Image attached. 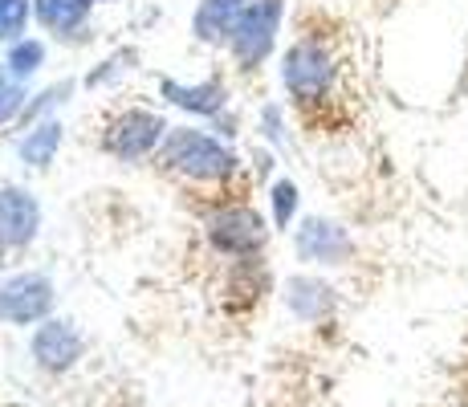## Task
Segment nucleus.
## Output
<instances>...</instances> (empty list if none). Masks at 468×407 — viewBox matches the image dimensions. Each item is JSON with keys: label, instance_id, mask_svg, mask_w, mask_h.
<instances>
[{"label": "nucleus", "instance_id": "a211bd4d", "mask_svg": "<svg viewBox=\"0 0 468 407\" xmlns=\"http://www.w3.org/2000/svg\"><path fill=\"white\" fill-rule=\"evenodd\" d=\"M25 106V90H21V78H13L8 70H0V126L8 119H16Z\"/></svg>", "mask_w": 468, "mask_h": 407}, {"label": "nucleus", "instance_id": "f03ea898", "mask_svg": "<svg viewBox=\"0 0 468 407\" xmlns=\"http://www.w3.org/2000/svg\"><path fill=\"white\" fill-rule=\"evenodd\" d=\"M282 81L298 102H318L326 98V90L335 86V58L322 41L302 37L285 49V66H282Z\"/></svg>", "mask_w": 468, "mask_h": 407}, {"label": "nucleus", "instance_id": "9b49d317", "mask_svg": "<svg viewBox=\"0 0 468 407\" xmlns=\"http://www.w3.org/2000/svg\"><path fill=\"white\" fill-rule=\"evenodd\" d=\"M285 305L298 314L302 322H318L335 310V289L318 277H290L285 282Z\"/></svg>", "mask_w": 468, "mask_h": 407}, {"label": "nucleus", "instance_id": "1a4fd4ad", "mask_svg": "<svg viewBox=\"0 0 468 407\" xmlns=\"http://www.w3.org/2000/svg\"><path fill=\"white\" fill-rule=\"evenodd\" d=\"M33 359H37L45 370H69L78 359H82V334H78L69 322L49 318L45 326H37V334H33Z\"/></svg>", "mask_w": 468, "mask_h": 407}, {"label": "nucleus", "instance_id": "9d476101", "mask_svg": "<svg viewBox=\"0 0 468 407\" xmlns=\"http://www.w3.org/2000/svg\"><path fill=\"white\" fill-rule=\"evenodd\" d=\"M249 0H200L196 8V37L208 41V45H220V41H232V29H237L240 13H245Z\"/></svg>", "mask_w": 468, "mask_h": 407}, {"label": "nucleus", "instance_id": "ddd939ff", "mask_svg": "<svg viewBox=\"0 0 468 407\" xmlns=\"http://www.w3.org/2000/svg\"><path fill=\"white\" fill-rule=\"evenodd\" d=\"M90 5H94V0H37L33 13H37V21L49 33H74L86 25Z\"/></svg>", "mask_w": 468, "mask_h": 407}, {"label": "nucleus", "instance_id": "39448f33", "mask_svg": "<svg viewBox=\"0 0 468 407\" xmlns=\"http://www.w3.org/2000/svg\"><path fill=\"white\" fill-rule=\"evenodd\" d=\"M269 229L265 220L245 204L220 208V212L208 216V241L216 252H229V257H253V252L265 244Z\"/></svg>", "mask_w": 468, "mask_h": 407}, {"label": "nucleus", "instance_id": "20e7f679", "mask_svg": "<svg viewBox=\"0 0 468 407\" xmlns=\"http://www.w3.org/2000/svg\"><path fill=\"white\" fill-rule=\"evenodd\" d=\"M171 131L164 114L155 111H122L119 119L106 126V151H111L114 159H143L151 155V151L164 143V134Z\"/></svg>", "mask_w": 468, "mask_h": 407}, {"label": "nucleus", "instance_id": "dca6fc26", "mask_svg": "<svg viewBox=\"0 0 468 407\" xmlns=\"http://www.w3.org/2000/svg\"><path fill=\"white\" fill-rule=\"evenodd\" d=\"M33 5L29 0H0V41H16L25 33Z\"/></svg>", "mask_w": 468, "mask_h": 407}, {"label": "nucleus", "instance_id": "f3484780", "mask_svg": "<svg viewBox=\"0 0 468 407\" xmlns=\"http://www.w3.org/2000/svg\"><path fill=\"white\" fill-rule=\"evenodd\" d=\"M293 212H298V184H293V179H277L273 184V220H277V229H290Z\"/></svg>", "mask_w": 468, "mask_h": 407}, {"label": "nucleus", "instance_id": "6e6552de", "mask_svg": "<svg viewBox=\"0 0 468 407\" xmlns=\"http://www.w3.org/2000/svg\"><path fill=\"white\" fill-rule=\"evenodd\" d=\"M298 257L305 265H342L350 257V232L338 220L310 216L298 229Z\"/></svg>", "mask_w": 468, "mask_h": 407}, {"label": "nucleus", "instance_id": "2eb2a0df", "mask_svg": "<svg viewBox=\"0 0 468 407\" xmlns=\"http://www.w3.org/2000/svg\"><path fill=\"white\" fill-rule=\"evenodd\" d=\"M41 61H45V45L29 37V41H16L13 49H8V61H5V66H8V74H13V78L25 81V78L37 74Z\"/></svg>", "mask_w": 468, "mask_h": 407}, {"label": "nucleus", "instance_id": "7ed1b4c3", "mask_svg": "<svg viewBox=\"0 0 468 407\" xmlns=\"http://www.w3.org/2000/svg\"><path fill=\"white\" fill-rule=\"evenodd\" d=\"M282 13L285 5L282 0H253V5H245V13H240L237 29H232V58L240 61V66H261V61L273 53L277 45V29H282Z\"/></svg>", "mask_w": 468, "mask_h": 407}, {"label": "nucleus", "instance_id": "f257e3e1", "mask_svg": "<svg viewBox=\"0 0 468 407\" xmlns=\"http://www.w3.org/2000/svg\"><path fill=\"white\" fill-rule=\"evenodd\" d=\"M164 159L179 176H192V179H229L232 171H237V155H232L220 139H212V134H204V131H192V126L167 134Z\"/></svg>", "mask_w": 468, "mask_h": 407}, {"label": "nucleus", "instance_id": "423d86ee", "mask_svg": "<svg viewBox=\"0 0 468 407\" xmlns=\"http://www.w3.org/2000/svg\"><path fill=\"white\" fill-rule=\"evenodd\" d=\"M53 310V282L45 273H16L0 285V322L29 326Z\"/></svg>", "mask_w": 468, "mask_h": 407}, {"label": "nucleus", "instance_id": "4468645a", "mask_svg": "<svg viewBox=\"0 0 468 407\" xmlns=\"http://www.w3.org/2000/svg\"><path fill=\"white\" fill-rule=\"evenodd\" d=\"M58 147H61V123L45 119L41 126H33V131L21 139V159L29 163V167H49L53 155H58Z\"/></svg>", "mask_w": 468, "mask_h": 407}, {"label": "nucleus", "instance_id": "f8f14e48", "mask_svg": "<svg viewBox=\"0 0 468 407\" xmlns=\"http://www.w3.org/2000/svg\"><path fill=\"white\" fill-rule=\"evenodd\" d=\"M164 98L192 114H220L224 111V86L220 81H200V86H179V81H164Z\"/></svg>", "mask_w": 468, "mask_h": 407}, {"label": "nucleus", "instance_id": "0eeeda50", "mask_svg": "<svg viewBox=\"0 0 468 407\" xmlns=\"http://www.w3.org/2000/svg\"><path fill=\"white\" fill-rule=\"evenodd\" d=\"M41 229V204L33 200L29 187H0V244L25 249Z\"/></svg>", "mask_w": 468, "mask_h": 407}]
</instances>
